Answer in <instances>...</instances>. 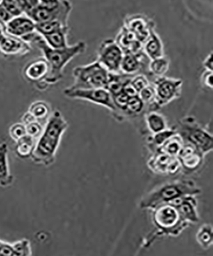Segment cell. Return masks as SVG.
Instances as JSON below:
<instances>
[{"instance_id":"6da1fadb","label":"cell","mask_w":213,"mask_h":256,"mask_svg":"<svg viewBox=\"0 0 213 256\" xmlns=\"http://www.w3.org/2000/svg\"><path fill=\"white\" fill-rule=\"evenodd\" d=\"M20 40L25 42H32L40 48L49 64L50 72L45 79L47 84H56L63 78V70L66 66L74 57L84 54L87 45L84 41H79L72 46H68L63 49L56 50L50 48L40 34L36 32L28 34Z\"/></svg>"},{"instance_id":"7a4b0ae2","label":"cell","mask_w":213,"mask_h":256,"mask_svg":"<svg viewBox=\"0 0 213 256\" xmlns=\"http://www.w3.org/2000/svg\"><path fill=\"white\" fill-rule=\"evenodd\" d=\"M68 127V123L61 112L58 110L52 112L31 155L34 161L45 166L52 164L56 158L62 137Z\"/></svg>"},{"instance_id":"3957f363","label":"cell","mask_w":213,"mask_h":256,"mask_svg":"<svg viewBox=\"0 0 213 256\" xmlns=\"http://www.w3.org/2000/svg\"><path fill=\"white\" fill-rule=\"evenodd\" d=\"M201 193L196 182L192 180H176L160 186L142 198V208L154 209L158 206L169 204L184 196H194Z\"/></svg>"},{"instance_id":"277c9868","label":"cell","mask_w":213,"mask_h":256,"mask_svg":"<svg viewBox=\"0 0 213 256\" xmlns=\"http://www.w3.org/2000/svg\"><path fill=\"white\" fill-rule=\"evenodd\" d=\"M174 128L184 144L193 146L204 156L212 150V134L202 126L194 116H184Z\"/></svg>"},{"instance_id":"5b68a950","label":"cell","mask_w":213,"mask_h":256,"mask_svg":"<svg viewBox=\"0 0 213 256\" xmlns=\"http://www.w3.org/2000/svg\"><path fill=\"white\" fill-rule=\"evenodd\" d=\"M72 9V4L68 1H38V6L25 14V15L36 24L48 22H58L64 26H68V19Z\"/></svg>"},{"instance_id":"8992f818","label":"cell","mask_w":213,"mask_h":256,"mask_svg":"<svg viewBox=\"0 0 213 256\" xmlns=\"http://www.w3.org/2000/svg\"><path fill=\"white\" fill-rule=\"evenodd\" d=\"M72 74L74 83L70 86V88H105L109 72L96 60L86 65L77 66L73 70Z\"/></svg>"},{"instance_id":"52a82bcc","label":"cell","mask_w":213,"mask_h":256,"mask_svg":"<svg viewBox=\"0 0 213 256\" xmlns=\"http://www.w3.org/2000/svg\"><path fill=\"white\" fill-rule=\"evenodd\" d=\"M152 220L162 234L178 236L189 226L174 206L164 204L153 209Z\"/></svg>"},{"instance_id":"ba28073f","label":"cell","mask_w":213,"mask_h":256,"mask_svg":"<svg viewBox=\"0 0 213 256\" xmlns=\"http://www.w3.org/2000/svg\"><path fill=\"white\" fill-rule=\"evenodd\" d=\"M64 94L72 99L86 100L92 104L104 107L110 111L112 116L116 113L113 98L106 88L72 89L68 88L64 90Z\"/></svg>"},{"instance_id":"9c48e42d","label":"cell","mask_w":213,"mask_h":256,"mask_svg":"<svg viewBox=\"0 0 213 256\" xmlns=\"http://www.w3.org/2000/svg\"><path fill=\"white\" fill-rule=\"evenodd\" d=\"M151 83L154 88L156 102L161 108L182 96V80L164 76L154 78Z\"/></svg>"},{"instance_id":"30bf717a","label":"cell","mask_w":213,"mask_h":256,"mask_svg":"<svg viewBox=\"0 0 213 256\" xmlns=\"http://www.w3.org/2000/svg\"><path fill=\"white\" fill-rule=\"evenodd\" d=\"M124 52L113 38L102 40L98 47L97 61L108 72H120Z\"/></svg>"},{"instance_id":"8fae6325","label":"cell","mask_w":213,"mask_h":256,"mask_svg":"<svg viewBox=\"0 0 213 256\" xmlns=\"http://www.w3.org/2000/svg\"><path fill=\"white\" fill-rule=\"evenodd\" d=\"M123 26L132 32L143 44L150 36L151 30L156 27L154 20L141 14L127 16L124 20Z\"/></svg>"},{"instance_id":"7c38bea8","label":"cell","mask_w":213,"mask_h":256,"mask_svg":"<svg viewBox=\"0 0 213 256\" xmlns=\"http://www.w3.org/2000/svg\"><path fill=\"white\" fill-rule=\"evenodd\" d=\"M148 166L151 170L159 174H176L182 168L178 157L160 152L153 153L148 160Z\"/></svg>"},{"instance_id":"4fadbf2b","label":"cell","mask_w":213,"mask_h":256,"mask_svg":"<svg viewBox=\"0 0 213 256\" xmlns=\"http://www.w3.org/2000/svg\"><path fill=\"white\" fill-rule=\"evenodd\" d=\"M150 61L144 52L138 54H124L120 64V72L128 76H134L140 73L143 74L142 72L145 70L150 77L148 72Z\"/></svg>"},{"instance_id":"5bb4252c","label":"cell","mask_w":213,"mask_h":256,"mask_svg":"<svg viewBox=\"0 0 213 256\" xmlns=\"http://www.w3.org/2000/svg\"><path fill=\"white\" fill-rule=\"evenodd\" d=\"M169 204L178 210L183 220L190 224H198L200 220L196 206L198 202L194 196H184L177 198Z\"/></svg>"},{"instance_id":"9a60e30c","label":"cell","mask_w":213,"mask_h":256,"mask_svg":"<svg viewBox=\"0 0 213 256\" xmlns=\"http://www.w3.org/2000/svg\"><path fill=\"white\" fill-rule=\"evenodd\" d=\"M6 32L14 38H24L36 32V24L26 16L13 18L6 24Z\"/></svg>"},{"instance_id":"2e32d148","label":"cell","mask_w":213,"mask_h":256,"mask_svg":"<svg viewBox=\"0 0 213 256\" xmlns=\"http://www.w3.org/2000/svg\"><path fill=\"white\" fill-rule=\"evenodd\" d=\"M124 54H138L143 52V44L132 32L122 26L114 40Z\"/></svg>"},{"instance_id":"e0dca14e","label":"cell","mask_w":213,"mask_h":256,"mask_svg":"<svg viewBox=\"0 0 213 256\" xmlns=\"http://www.w3.org/2000/svg\"><path fill=\"white\" fill-rule=\"evenodd\" d=\"M204 156L193 146L184 144L182 150L178 154L182 168L188 171H196L202 164Z\"/></svg>"},{"instance_id":"ac0fdd59","label":"cell","mask_w":213,"mask_h":256,"mask_svg":"<svg viewBox=\"0 0 213 256\" xmlns=\"http://www.w3.org/2000/svg\"><path fill=\"white\" fill-rule=\"evenodd\" d=\"M30 50L28 43L4 33L0 36V52L6 54H26Z\"/></svg>"},{"instance_id":"d6986e66","label":"cell","mask_w":213,"mask_h":256,"mask_svg":"<svg viewBox=\"0 0 213 256\" xmlns=\"http://www.w3.org/2000/svg\"><path fill=\"white\" fill-rule=\"evenodd\" d=\"M50 72L49 64L45 58H38L32 61L25 67L24 75L32 82L44 81Z\"/></svg>"},{"instance_id":"ffe728a7","label":"cell","mask_w":213,"mask_h":256,"mask_svg":"<svg viewBox=\"0 0 213 256\" xmlns=\"http://www.w3.org/2000/svg\"><path fill=\"white\" fill-rule=\"evenodd\" d=\"M164 43L160 36L155 30H151L150 36L143 44V52L150 60L164 56Z\"/></svg>"},{"instance_id":"44dd1931","label":"cell","mask_w":213,"mask_h":256,"mask_svg":"<svg viewBox=\"0 0 213 256\" xmlns=\"http://www.w3.org/2000/svg\"><path fill=\"white\" fill-rule=\"evenodd\" d=\"M146 113V104L138 96L130 98L126 106L120 114L118 122L142 118H144Z\"/></svg>"},{"instance_id":"7402d4cb","label":"cell","mask_w":213,"mask_h":256,"mask_svg":"<svg viewBox=\"0 0 213 256\" xmlns=\"http://www.w3.org/2000/svg\"><path fill=\"white\" fill-rule=\"evenodd\" d=\"M144 122L150 134H156L168 128L166 116L158 112H146L144 116Z\"/></svg>"},{"instance_id":"603a6c76","label":"cell","mask_w":213,"mask_h":256,"mask_svg":"<svg viewBox=\"0 0 213 256\" xmlns=\"http://www.w3.org/2000/svg\"><path fill=\"white\" fill-rule=\"evenodd\" d=\"M8 154V144H0V185L2 186H9L13 180L12 176L9 171Z\"/></svg>"},{"instance_id":"cb8c5ba5","label":"cell","mask_w":213,"mask_h":256,"mask_svg":"<svg viewBox=\"0 0 213 256\" xmlns=\"http://www.w3.org/2000/svg\"><path fill=\"white\" fill-rule=\"evenodd\" d=\"M134 76H128L122 73L109 72L108 80L104 88L112 96L122 92L124 86L130 81Z\"/></svg>"},{"instance_id":"d4e9b609","label":"cell","mask_w":213,"mask_h":256,"mask_svg":"<svg viewBox=\"0 0 213 256\" xmlns=\"http://www.w3.org/2000/svg\"><path fill=\"white\" fill-rule=\"evenodd\" d=\"M170 59L166 56L150 60L148 66V74L150 77L164 76L170 68Z\"/></svg>"},{"instance_id":"484cf974","label":"cell","mask_w":213,"mask_h":256,"mask_svg":"<svg viewBox=\"0 0 213 256\" xmlns=\"http://www.w3.org/2000/svg\"><path fill=\"white\" fill-rule=\"evenodd\" d=\"M183 146L184 142L182 137L177 132L169 138L155 152H160L170 156L178 157Z\"/></svg>"},{"instance_id":"4316f807","label":"cell","mask_w":213,"mask_h":256,"mask_svg":"<svg viewBox=\"0 0 213 256\" xmlns=\"http://www.w3.org/2000/svg\"><path fill=\"white\" fill-rule=\"evenodd\" d=\"M70 28L66 27L60 30L42 36L46 44L52 49H63L68 46V35Z\"/></svg>"},{"instance_id":"83f0119b","label":"cell","mask_w":213,"mask_h":256,"mask_svg":"<svg viewBox=\"0 0 213 256\" xmlns=\"http://www.w3.org/2000/svg\"><path fill=\"white\" fill-rule=\"evenodd\" d=\"M176 134L177 131L174 127L168 128V129L156 134H150L146 138L148 148L153 153L155 152L169 138Z\"/></svg>"},{"instance_id":"f1b7e54d","label":"cell","mask_w":213,"mask_h":256,"mask_svg":"<svg viewBox=\"0 0 213 256\" xmlns=\"http://www.w3.org/2000/svg\"><path fill=\"white\" fill-rule=\"evenodd\" d=\"M28 112L33 116L34 120L38 122L48 120L52 115L50 105L46 102H42V100L33 102L30 106Z\"/></svg>"},{"instance_id":"f546056e","label":"cell","mask_w":213,"mask_h":256,"mask_svg":"<svg viewBox=\"0 0 213 256\" xmlns=\"http://www.w3.org/2000/svg\"><path fill=\"white\" fill-rule=\"evenodd\" d=\"M16 152L18 156L26 158L31 156L35 148V139L26 134L16 142Z\"/></svg>"},{"instance_id":"4dcf8cb0","label":"cell","mask_w":213,"mask_h":256,"mask_svg":"<svg viewBox=\"0 0 213 256\" xmlns=\"http://www.w3.org/2000/svg\"><path fill=\"white\" fill-rule=\"evenodd\" d=\"M196 239L202 248L208 249L212 244V228L210 224H204L196 234Z\"/></svg>"},{"instance_id":"1f68e13d","label":"cell","mask_w":213,"mask_h":256,"mask_svg":"<svg viewBox=\"0 0 213 256\" xmlns=\"http://www.w3.org/2000/svg\"><path fill=\"white\" fill-rule=\"evenodd\" d=\"M58 22H48L36 24V32L41 36L50 35L57 31L66 28Z\"/></svg>"},{"instance_id":"d6a6232c","label":"cell","mask_w":213,"mask_h":256,"mask_svg":"<svg viewBox=\"0 0 213 256\" xmlns=\"http://www.w3.org/2000/svg\"><path fill=\"white\" fill-rule=\"evenodd\" d=\"M15 256H32L30 243L28 240L24 239L12 244Z\"/></svg>"},{"instance_id":"836d02e7","label":"cell","mask_w":213,"mask_h":256,"mask_svg":"<svg viewBox=\"0 0 213 256\" xmlns=\"http://www.w3.org/2000/svg\"><path fill=\"white\" fill-rule=\"evenodd\" d=\"M130 82L135 90L138 92V94L142 89L146 88L151 84L150 78L146 76V74H142V73L134 75L130 79Z\"/></svg>"},{"instance_id":"e575fe53","label":"cell","mask_w":213,"mask_h":256,"mask_svg":"<svg viewBox=\"0 0 213 256\" xmlns=\"http://www.w3.org/2000/svg\"><path fill=\"white\" fill-rule=\"evenodd\" d=\"M138 96L146 104V107L156 102L155 90L152 83L150 86L142 89L140 92H138Z\"/></svg>"},{"instance_id":"d590c367","label":"cell","mask_w":213,"mask_h":256,"mask_svg":"<svg viewBox=\"0 0 213 256\" xmlns=\"http://www.w3.org/2000/svg\"><path fill=\"white\" fill-rule=\"evenodd\" d=\"M2 4L12 18L18 17L24 14L18 1H2Z\"/></svg>"},{"instance_id":"8d00e7d4","label":"cell","mask_w":213,"mask_h":256,"mask_svg":"<svg viewBox=\"0 0 213 256\" xmlns=\"http://www.w3.org/2000/svg\"><path fill=\"white\" fill-rule=\"evenodd\" d=\"M9 134H10L11 138L17 142L22 137L26 136V127L22 123H16L10 128Z\"/></svg>"},{"instance_id":"74e56055","label":"cell","mask_w":213,"mask_h":256,"mask_svg":"<svg viewBox=\"0 0 213 256\" xmlns=\"http://www.w3.org/2000/svg\"><path fill=\"white\" fill-rule=\"evenodd\" d=\"M25 127H26V134L34 139L40 138L44 130L42 126L38 121L30 122L29 124L25 125Z\"/></svg>"},{"instance_id":"f35d334b","label":"cell","mask_w":213,"mask_h":256,"mask_svg":"<svg viewBox=\"0 0 213 256\" xmlns=\"http://www.w3.org/2000/svg\"><path fill=\"white\" fill-rule=\"evenodd\" d=\"M200 83L204 88L212 89L213 88L212 72L204 70L200 76Z\"/></svg>"},{"instance_id":"ab89813d","label":"cell","mask_w":213,"mask_h":256,"mask_svg":"<svg viewBox=\"0 0 213 256\" xmlns=\"http://www.w3.org/2000/svg\"><path fill=\"white\" fill-rule=\"evenodd\" d=\"M0 256H15L12 244L0 240Z\"/></svg>"},{"instance_id":"60d3db41","label":"cell","mask_w":213,"mask_h":256,"mask_svg":"<svg viewBox=\"0 0 213 256\" xmlns=\"http://www.w3.org/2000/svg\"><path fill=\"white\" fill-rule=\"evenodd\" d=\"M12 18L2 6V1H0V24L6 25Z\"/></svg>"},{"instance_id":"b9f144b4","label":"cell","mask_w":213,"mask_h":256,"mask_svg":"<svg viewBox=\"0 0 213 256\" xmlns=\"http://www.w3.org/2000/svg\"><path fill=\"white\" fill-rule=\"evenodd\" d=\"M202 66L205 70L212 72L213 70V58L212 52H210L207 56H206L203 60Z\"/></svg>"}]
</instances>
